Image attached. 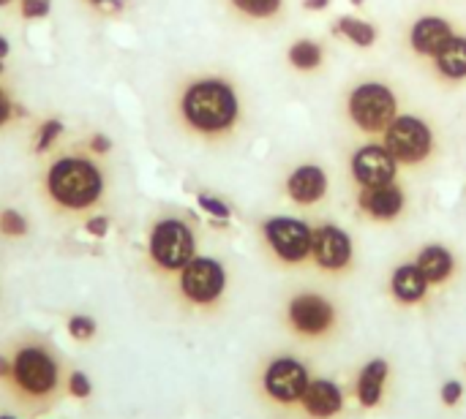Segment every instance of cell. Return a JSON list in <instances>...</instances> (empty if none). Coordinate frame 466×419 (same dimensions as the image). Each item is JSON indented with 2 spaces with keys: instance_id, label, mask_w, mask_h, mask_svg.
<instances>
[{
  "instance_id": "1",
  "label": "cell",
  "mask_w": 466,
  "mask_h": 419,
  "mask_svg": "<svg viewBox=\"0 0 466 419\" xmlns=\"http://www.w3.org/2000/svg\"><path fill=\"white\" fill-rule=\"evenodd\" d=\"M177 117L183 128L205 142H227L243 125V98L238 85L221 74L188 79L177 95Z\"/></svg>"
},
{
  "instance_id": "2",
  "label": "cell",
  "mask_w": 466,
  "mask_h": 419,
  "mask_svg": "<svg viewBox=\"0 0 466 419\" xmlns=\"http://www.w3.org/2000/svg\"><path fill=\"white\" fill-rule=\"evenodd\" d=\"M341 112L355 134L366 139H380L388 125L404 112V95L388 76L366 74L347 87Z\"/></svg>"
},
{
  "instance_id": "3",
  "label": "cell",
  "mask_w": 466,
  "mask_h": 419,
  "mask_svg": "<svg viewBox=\"0 0 466 419\" xmlns=\"http://www.w3.org/2000/svg\"><path fill=\"white\" fill-rule=\"evenodd\" d=\"M44 191L60 210H87L104 196V175L85 155H63L49 164Z\"/></svg>"
},
{
  "instance_id": "4",
  "label": "cell",
  "mask_w": 466,
  "mask_h": 419,
  "mask_svg": "<svg viewBox=\"0 0 466 419\" xmlns=\"http://www.w3.org/2000/svg\"><path fill=\"white\" fill-rule=\"evenodd\" d=\"M382 145L390 150V155L396 158V164L407 172H418V169H429L431 164H437V158L442 155V142H440V131L437 125L420 115V112H401L388 131L380 136Z\"/></svg>"
},
{
  "instance_id": "5",
  "label": "cell",
  "mask_w": 466,
  "mask_h": 419,
  "mask_svg": "<svg viewBox=\"0 0 466 419\" xmlns=\"http://www.w3.org/2000/svg\"><path fill=\"white\" fill-rule=\"evenodd\" d=\"M11 382L16 393L27 401H46L55 395L57 382H60V368L57 360L52 357L49 349L38 344H27L16 349L11 360Z\"/></svg>"
},
{
  "instance_id": "6",
  "label": "cell",
  "mask_w": 466,
  "mask_h": 419,
  "mask_svg": "<svg viewBox=\"0 0 466 419\" xmlns=\"http://www.w3.org/2000/svg\"><path fill=\"white\" fill-rule=\"evenodd\" d=\"M147 256L161 273H180L197 256L194 229L183 218H161L147 237Z\"/></svg>"
},
{
  "instance_id": "7",
  "label": "cell",
  "mask_w": 466,
  "mask_h": 419,
  "mask_svg": "<svg viewBox=\"0 0 466 419\" xmlns=\"http://www.w3.org/2000/svg\"><path fill=\"white\" fill-rule=\"evenodd\" d=\"M262 240L268 251L287 267H300L311 262V240L314 226L303 218L292 215H273L262 221Z\"/></svg>"
},
{
  "instance_id": "8",
  "label": "cell",
  "mask_w": 466,
  "mask_h": 419,
  "mask_svg": "<svg viewBox=\"0 0 466 419\" xmlns=\"http://www.w3.org/2000/svg\"><path fill=\"white\" fill-rule=\"evenodd\" d=\"M177 289L191 305L210 308L227 292V267L213 256H194L177 273Z\"/></svg>"
},
{
  "instance_id": "9",
  "label": "cell",
  "mask_w": 466,
  "mask_h": 419,
  "mask_svg": "<svg viewBox=\"0 0 466 419\" xmlns=\"http://www.w3.org/2000/svg\"><path fill=\"white\" fill-rule=\"evenodd\" d=\"M347 172L355 188H374V185L396 183L401 175V166L396 164L390 150L382 145V139H366L352 147Z\"/></svg>"
},
{
  "instance_id": "10",
  "label": "cell",
  "mask_w": 466,
  "mask_h": 419,
  "mask_svg": "<svg viewBox=\"0 0 466 419\" xmlns=\"http://www.w3.org/2000/svg\"><path fill=\"white\" fill-rule=\"evenodd\" d=\"M459 33L456 22L448 16V14H440V11H420L415 14L407 27H404V49L420 60V63H429L453 35Z\"/></svg>"
},
{
  "instance_id": "11",
  "label": "cell",
  "mask_w": 466,
  "mask_h": 419,
  "mask_svg": "<svg viewBox=\"0 0 466 419\" xmlns=\"http://www.w3.org/2000/svg\"><path fill=\"white\" fill-rule=\"evenodd\" d=\"M287 322L300 338H325L336 330L339 311L328 297L317 292H300L287 303Z\"/></svg>"
},
{
  "instance_id": "12",
  "label": "cell",
  "mask_w": 466,
  "mask_h": 419,
  "mask_svg": "<svg viewBox=\"0 0 466 419\" xmlns=\"http://www.w3.org/2000/svg\"><path fill=\"white\" fill-rule=\"evenodd\" d=\"M311 262L317 270L330 273V275H344L355 264V243L347 229L339 224H319L314 226V240H311Z\"/></svg>"
},
{
  "instance_id": "13",
  "label": "cell",
  "mask_w": 466,
  "mask_h": 419,
  "mask_svg": "<svg viewBox=\"0 0 466 419\" xmlns=\"http://www.w3.org/2000/svg\"><path fill=\"white\" fill-rule=\"evenodd\" d=\"M355 205L358 213L374 224H393L404 218L410 207V194L401 180L388 183V185H374V188H355Z\"/></svg>"
},
{
  "instance_id": "14",
  "label": "cell",
  "mask_w": 466,
  "mask_h": 419,
  "mask_svg": "<svg viewBox=\"0 0 466 419\" xmlns=\"http://www.w3.org/2000/svg\"><path fill=\"white\" fill-rule=\"evenodd\" d=\"M328 194H330V175L325 172L322 164L314 161L295 164L284 177V196L295 207L314 210L328 199Z\"/></svg>"
},
{
  "instance_id": "15",
  "label": "cell",
  "mask_w": 466,
  "mask_h": 419,
  "mask_svg": "<svg viewBox=\"0 0 466 419\" xmlns=\"http://www.w3.org/2000/svg\"><path fill=\"white\" fill-rule=\"evenodd\" d=\"M311 376L306 371V365L295 357H279L265 368L262 376V387L265 393L276 401V404H300L306 387H309Z\"/></svg>"
},
{
  "instance_id": "16",
  "label": "cell",
  "mask_w": 466,
  "mask_h": 419,
  "mask_svg": "<svg viewBox=\"0 0 466 419\" xmlns=\"http://www.w3.org/2000/svg\"><path fill=\"white\" fill-rule=\"evenodd\" d=\"M429 74L442 87H464L466 85V30H459L429 63Z\"/></svg>"
},
{
  "instance_id": "17",
  "label": "cell",
  "mask_w": 466,
  "mask_h": 419,
  "mask_svg": "<svg viewBox=\"0 0 466 419\" xmlns=\"http://www.w3.org/2000/svg\"><path fill=\"white\" fill-rule=\"evenodd\" d=\"M300 406L306 409V414L314 419H330L336 414H341L344 409V395L341 390L328 382V379H311L303 398H300Z\"/></svg>"
},
{
  "instance_id": "18",
  "label": "cell",
  "mask_w": 466,
  "mask_h": 419,
  "mask_svg": "<svg viewBox=\"0 0 466 419\" xmlns=\"http://www.w3.org/2000/svg\"><path fill=\"white\" fill-rule=\"evenodd\" d=\"M431 284L426 281L423 270L415 262L399 264L390 275V294L401 305H420L429 297Z\"/></svg>"
},
{
  "instance_id": "19",
  "label": "cell",
  "mask_w": 466,
  "mask_h": 419,
  "mask_svg": "<svg viewBox=\"0 0 466 419\" xmlns=\"http://www.w3.org/2000/svg\"><path fill=\"white\" fill-rule=\"evenodd\" d=\"M415 264L423 270L426 281L431 286H442L453 278L456 273V256L448 245H440V243H431V245H423L415 256Z\"/></svg>"
},
{
  "instance_id": "20",
  "label": "cell",
  "mask_w": 466,
  "mask_h": 419,
  "mask_svg": "<svg viewBox=\"0 0 466 419\" xmlns=\"http://www.w3.org/2000/svg\"><path fill=\"white\" fill-rule=\"evenodd\" d=\"M325 60H328L325 46L317 38L300 35L287 46V63L298 74H319L325 68Z\"/></svg>"
},
{
  "instance_id": "21",
  "label": "cell",
  "mask_w": 466,
  "mask_h": 419,
  "mask_svg": "<svg viewBox=\"0 0 466 419\" xmlns=\"http://www.w3.org/2000/svg\"><path fill=\"white\" fill-rule=\"evenodd\" d=\"M333 35H339L341 41L358 46V49H371L380 44L382 38V30L369 22V19H360V16H352V14H344L333 22Z\"/></svg>"
},
{
  "instance_id": "22",
  "label": "cell",
  "mask_w": 466,
  "mask_h": 419,
  "mask_svg": "<svg viewBox=\"0 0 466 419\" xmlns=\"http://www.w3.org/2000/svg\"><path fill=\"white\" fill-rule=\"evenodd\" d=\"M388 360L377 357L371 363L363 365V371L358 374V401L366 409L380 406L382 395H385V382H388Z\"/></svg>"
},
{
  "instance_id": "23",
  "label": "cell",
  "mask_w": 466,
  "mask_h": 419,
  "mask_svg": "<svg viewBox=\"0 0 466 419\" xmlns=\"http://www.w3.org/2000/svg\"><path fill=\"white\" fill-rule=\"evenodd\" d=\"M229 11L246 22H279L287 11V0H227Z\"/></svg>"
},
{
  "instance_id": "24",
  "label": "cell",
  "mask_w": 466,
  "mask_h": 419,
  "mask_svg": "<svg viewBox=\"0 0 466 419\" xmlns=\"http://www.w3.org/2000/svg\"><path fill=\"white\" fill-rule=\"evenodd\" d=\"M63 134V123L60 120H46V123H41V128H38V134H35V153H46L55 142H57V136Z\"/></svg>"
},
{
  "instance_id": "25",
  "label": "cell",
  "mask_w": 466,
  "mask_h": 419,
  "mask_svg": "<svg viewBox=\"0 0 466 419\" xmlns=\"http://www.w3.org/2000/svg\"><path fill=\"white\" fill-rule=\"evenodd\" d=\"M0 234L3 237H25L27 234V221L16 210H3L0 213Z\"/></svg>"
},
{
  "instance_id": "26",
  "label": "cell",
  "mask_w": 466,
  "mask_h": 419,
  "mask_svg": "<svg viewBox=\"0 0 466 419\" xmlns=\"http://www.w3.org/2000/svg\"><path fill=\"white\" fill-rule=\"evenodd\" d=\"M68 333L76 341H90L96 335V322L90 316H71L68 319Z\"/></svg>"
},
{
  "instance_id": "27",
  "label": "cell",
  "mask_w": 466,
  "mask_h": 419,
  "mask_svg": "<svg viewBox=\"0 0 466 419\" xmlns=\"http://www.w3.org/2000/svg\"><path fill=\"white\" fill-rule=\"evenodd\" d=\"M52 8V0H19V14L25 19H44Z\"/></svg>"
},
{
  "instance_id": "28",
  "label": "cell",
  "mask_w": 466,
  "mask_h": 419,
  "mask_svg": "<svg viewBox=\"0 0 466 419\" xmlns=\"http://www.w3.org/2000/svg\"><path fill=\"white\" fill-rule=\"evenodd\" d=\"M68 393H71L74 398H79V401H85V398L90 395V379H87L85 374H79V371H74V374L68 376Z\"/></svg>"
},
{
  "instance_id": "29",
  "label": "cell",
  "mask_w": 466,
  "mask_h": 419,
  "mask_svg": "<svg viewBox=\"0 0 466 419\" xmlns=\"http://www.w3.org/2000/svg\"><path fill=\"white\" fill-rule=\"evenodd\" d=\"M199 207H202L205 213H210L213 218H229V207H227L221 199H216V196L202 194V196H199Z\"/></svg>"
},
{
  "instance_id": "30",
  "label": "cell",
  "mask_w": 466,
  "mask_h": 419,
  "mask_svg": "<svg viewBox=\"0 0 466 419\" xmlns=\"http://www.w3.org/2000/svg\"><path fill=\"white\" fill-rule=\"evenodd\" d=\"M85 229H87V234H93V237H104V234L109 232V218H106V215H93V218H87Z\"/></svg>"
},
{
  "instance_id": "31",
  "label": "cell",
  "mask_w": 466,
  "mask_h": 419,
  "mask_svg": "<svg viewBox=\"0 0 466 419\" xmlns=\"http://www.w3.org/2000/svg\"><path fill=\"white\" fill-rule=\"evenodd\" d=\"M461 395H464V387H461L459 382H445V387H442V401H445V406H456V404L461 401Z\"/></svg>"
},
{
  "instance_id": "32",
  "label": "cell",
  "mask_w": 466,
  "mask_h": 419,
  "mask_svg": "<svg viewBox=\"0 0 466 419\" xmlns=\"http://www.w3.org/2000/svg\"><path fill=\"white\" fill-rule=\"evenodd\" d=\"M11 115H14V101H11L8 93L0 87V128L11 120Z\"/></svg>"
},
{
  "instance_id": "33",
  "label": "cell",
  "mask_w": 466,
  "mask_h": 419,
  "mask_svg": "<svg viewBox=\"0 0 466 419\" xmlns=\"http://www.w3.org/2000/svg\"><path fill=\"white\" fill-rule=\"evenodd\" d=\"M87 145H90V150H93V153H98V155L109 153V147H112V142H109V139H106L104 134H93Z\"/></svg>"
},
{
  "instance_id": "34",
  "label": "cell",
  "mask_w": 466,
  "mask_h": 419,
  "mask_svg": "<svg viewBox=\"0 0 466 419\" xmlns=\"http://www.w3.org/2000/svg\"><path fill=\"white\" fill-rule=\"evenodd\" d=\"M328 5H330V0H303L306 11H325Z\"/></svg>"
},
{
  "instance_id": "35",
  "label": "cell",
  "mask_w": 466,
  "mask_h": 419,
  "mask_svg": "<svg viewBox=\"0 0 466 419\" xmlns=\"http://www.w3.org/2000/svg\"><path fill=\"white\" fill-rule=\"evenodd\" d=\"M5 379H11V360H5L0 354V382H5Z\"/></svg>"
},
{
  "instance_id": "36",
  "label": "cell",
  "mask_w": 466,
  "mask_h": 419,
  "mask_svg": "<svg viewBox=\"0 0 466 419\" xmlns=\"http://www.w3.org/2000/svg\"><path fill=\"white\" fill-rule=\"evenodd\" d=\"M98 8H123V0H90Z\"/></svg>"
},
{
  "instance_id": "37",
  "label": "cell",
  "mask_w": 466,
  "mask_h": 419,
  "mask_svg": "<svg viewBox=\"0 0 466 419\" xmlns=\"http://www.w3.org/2000/svg\"><path fill=\"white\" fill-rule=\"evenodd\" d=\"M8 49H11V46H8V41H5V38L0 35V60H3L5 55H8Z\"/></svg>"
},
{
  "instance_id": "38",
  "label": "cell",
  "mask_w": 466,
  "mask_h": 419,
  "mask_svg": "<svg viewBox=\"0 0 466 419\" xmlns=\"http://www.w3.org/2000/svg\"><path fill=\"white\" fill-rule=\"evenodd\" d=\"M8 3H11V0H0V8H3V5H8Z\"/></svg>"
},
{
  "instance_id": "39",
  "label": "cell",
  "mask_w": 466,
  "mask_h": 419,
  "mask_svg": "<svg viewBox=\"0 0 466 419\" xmlns=\"http://www.w3.org/2000/svg\"><path fill=\"white\" fill-rule=\"evenodd\" d=\"M0 74H3V60H0Z\"/></svg>"
},
{
  "instance_id": "40",
  "label": "cell",
  "mask_w": 466,
  "mask_h": 419,
  "mask_svg": "<svg viewBox=\"0 0 466 419\" xmlns=\"http://www.w3.org/2000/svg\"><path fill=\"white\" fill-rule=\"evenodd\" d=\"M0 419H16V417H0Z\"/></svg>"
}]
</instances>
